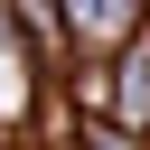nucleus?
Returning <instances> with one entry per match:
<instances>
[{"label": "nucleus", "instance_id": "1", "mask_svg": "<svg viewBox=\"0 0 150 150\" xmlns=\"http://www.w3.org/2000/svg\"><path fill=\"white\" fill-rule=\"evenodd\" d=\"M112 122H122V131H141V122H150V38H131V47H122V84H112Z\"/></svg>", "mask_w": 150, "mask_h": 150}, {"label": "nucleus", "instance_id": "2", "mask_svg": "<svg viewBox=\"0 0 150 150\" xmlns=\"http://www.w3.org/2000/svg\"><path fill=\"white\" fill-rule=\"evenodd\" d=\"M131 9H141V0H66V38H75V47L131 38Z\"/></svg>", "mask_w": 150, "mask_h": 150}, {"label": "nucleus", "instance_id": "3", "mask_svg": "<svg viewBox=\"0 0 150 150\" xmlns=\"http://www.w3.org/2000/svg\"><path fill=\"white\" fill-rule=\"evenodd\" d=\"M9 28H28L47 66H56V56H75V38H66V9H56V0H9Z\"/></svg>", "mask_w": 150, "mask_h": 150}, {"label": "nucleus", "instance_id": "4", "mask_svg": "<svg viewBox=\"0 0 150 150\" xmlns=\"http://www.w3.org/2000/svg\"><path fill=\"white\" fill-rule=\"evenodd\" d=\"M28 103V66H19V38H9V0H0V112Z\"/></svg>", "mask_w": 150, "mask_h": 150}]
</instances>
